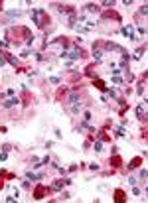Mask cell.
Segmentation results:
<instances>
[{
    "label": "cell",
    "mask_w": 148,
    "mask_h": 203,
    "mask_svg": "<svg viewBox=\"0 0 148 203\" xmlns=\"http://www.w3.org/2000/svg\"><path fill=\"white\" fill-rule=\"evenodd\" d=\"M6 39L10 41V44H16V46H20L18 39H26V44H30V46H32L34 36H32V32H30L26 26H12V28H8Z\"/></svg>",
    "instance_id": "cell-1"
},
{
    "label": "cell",
    "mask_w": 148,
    "mask_h": 203,
    "mask_svg": "<svg viewBox=\"0 0 148 203\" xmlns=\"http://www.w3.org/2000/svg\"><path fill=\"white\" fill-rule=\"evenodd\" d=\"M52 191H53L52 187H45L44 184H38L36 187H34V193H32V197L36 199V201H40V199H44L45 195H50Z\"/></svg>",
    "instance_id": "cell-2"
},
{
    "label": "cell",
    "mask_w": 148,
    "mask_h": 203,
    "mask_svg": "<svg viewBox=\"0 0 148 203\" xmlns=\"http://www.w3.org/2000/svg\"><path fill=\"white\" fill-rule=\"evenodd\" d=\"M101 18H103V20H115L116 24H121V22H122V16L116 12V10H113V8H109V10L101 12Z\"/></svg>",
    "instance_id": "cell-3"
},
{
    "label": "cell",
    "mask_w": 148,
    "mask_h": 203,
    "mask_svg": "<svg viewBox=\"0 0 148 203\" xmlns=\"http://www.w3.org/2000/svg\"><path fill=\"white\" fill-rule=\"evenodd\" d=\"M40 16H42V18L38 20V28H40V30H45V28L52 24V18H50V14L45 12L44 8H40Z\"/></svg>",
    "instance_id": "cell-4"
},
{
    "label": "cell",
    "mask_w": 148,
    "mask_h": 203,
    "mask_svg": "<svg viewBox=\"0 0 148 203\" xmlns=\"http://www.w3.org/2000/svg\"><path fill=\"white\" fill-rule=\"evenodd\" d=\"M20 101H22V105H24V107H30V105H34V103H36V97H34V95L28 91V89H22Z\"/></svg>",
    "instance_id": "cell-5"
},
{
    "label": "cell",
    "mask_w": 148,
    "mask_h": 203,
    "mask_svg": "<svg viewBox=\"0 0 148 203\" xmlns=\"http://www.w3.org/2000/svg\"><path fill=\"white\" fill-rule=\"evenodd\" d=\"M109 166H113V170H121L122 168V158L119 156V154H113V156L109 158Z\"/></svg>",
    "instance_id": "cell-6"
},
{
    "label": "cell",
    "mask_w": 148,
    "mask_h": 203,
    "mask_svg": "<svg viewBox=\"0 0 148 203\" xmlns=\"http://www.w3.org/2000/svg\"><path fill=\"white\" fill-rule=\"evenodd\" d=\"M87 55H89V53L85 51L83 47H77V49H75L73 53H69L67 57H71V59H87Z\"/></svg>",
    "instance_id": "cell-7"
},
{
    "label": "cell",
    "mask_w": 148,
    "mask_h": 203,
    "mask_svg": "<svg viewBox=\"0 0 148 203\" xmlns=\"http://www.w3.org/2000/svg\"><path fill=\"white\" fill-rule=\"evenodd\" d=\"M113 195H115L113 199H115L116 203H124V201H126V193H124V189H121V187H116Z\"/></svg>",
    "instance_id": "cell-8"
},
{
    "label": "cell",
    "mask_w": 148,
    "mask_h": 203,
    "mask_svg": "<svg viewBox=\"0 0 148 203\" xmlns=\"http://www.w3.org/2000/svg\"><path fill=\"white\" fill-rule=\"evenodd\" d=\"M65 79H67V81H71V83H75V85H77V83H81V73L69 71V73H67V75H65Z\"/></svg>",
    "instance_id": "cell-9"
},
{
    "label": "cell",
    "mask_w": 148,
    "mask_h": 203,
    "mask_svg": "<svg viewBox=\"0 0 148 203\" xmlns=\"http://www.w3.org/2000/svg\"><path fill=\"white\" fill-rule=\"evenodd\" d=\"M95 67H97V63H89V65L85 67V75L87 77H91V79H97V73H95Z\"/></svg>",
    "instance_id": "cell-10"
},
{
    "label": "cell",
    "mask_w": 148,
    "mask_h": 203,
    "mask_svg": "<svg viewBox=\"0 0 148 203\" xmlns=\"http://www.w3.org/2000/svg\"><path fill=\"white\" fill-rule=\"evenodd\" d=\"M138 166H142V156H134V158L129 162V166H126V168H129V170H136Z\"/></svg>",
    "instance_id": "cell-11"
},
{
    "label": "cell",
    "mask_w": 148,
    "mask_h": 203,
    "mask_svg": "<svg viewBox=\"0 0 148 203\" xmlns=\"http://www.w3.org/2000/svg\"><path fill=\"white\" fill-rule=\"evenodd\" d=\"M93 87H95V89H99L101 93H105V91H107V83H105L103 79H99V77H97V79H93Z\"/></svg>",
    "instance_id": "cell-12"
},
{
    "label": "cell",
    "mask_w": 148,
    "mask_h": 203,
    "mask_svg": "<svg viewBox=\"0 0 148 203\" xmlns=\"http://www.w3.org/2000/svg\"><path fill=\"white\" fill-rule=\"evenodd\" d=\"M67 87H57V91H55V101L57 103H61V99H65V95H67Z\"/></svg>",
    "instance_id": "cell-13"
},
{
    "label": "cell",
    "mask_w": 148,
    "mask_h": 203,
    "mask_svg": "<svg viewBox=\"0 0 148 203\" xmlns=\"http://www.w3.org/2000/svg\"><path fill=\"white\" fill-rule=\"evenodd\" d=\"M2 57L6 59V61H8V63H10V65L14 67V69H16V67H18V59L14 57L12 53H8V51H4V55H2Z\"/></svg>",
    "instance_id": "cell-14"
},
{
    "label": "cell",
    "mask_w": 148,
    "mask_h": 203,
    "mask_svg": "<svg viewBox=\"0 0 148 203\" xmlns=\"http://www.w3.org/2000/svg\"><path fill=\"white\" fill-rule=\"evenodd\" d=\"M97 138H99L101 142H111V136L107 134V128H101V130L97 132Z\"/></svg>",
    "instance_id": "cell-15"
},
{
    "label": "cell",
    "mask_w": 148,
    "mask_h": 203,
    "mask_svg": "<svg viewBox=\"0 0 148 203\" xmlns=\"http://www.w3.org/2000/svg\"><path fill=\"white\" fill-rule=\"evenodd\" d=\"M55 41H57V44H61V46H63V49H67V47L71 46V41H69V38H67V36H59Z\"/></svg>",
    "instance_id": "cell-16"
},
{
    "label": "cell",
    "mask_w": 148,
    "mask_h": 203,
    "mask_svg": "<svg viewBox=\"0 0 148 203\" xmlns=\"http://www.w3.org/2000/svg\"><path fill=\"white\" fill-rule=\"evenodd\" d=\"M16 103H20V99H8V101L2 103V107H4V109H10V107H14Z\"/></svg>",
    "instance_id": "cell-17"
},
{
    "label": "cell",
    "mask_w": 148,
    "mask_h": 203,
    "mask_svg": "<svg viewBox=\"0 0 148 203\" xmlns=\"http://www.w3.org/2000/svg\"><path fill=\"white\" fill-rule=\"evenodd\" d=\"M0 176L4 177V179H16V174H12V172H6V170H0Z\"/></svg>",
    "instance_id": "cell-18"
},
{
    "label": "cell",
    "mask_w": 148,
    "mask_h": 203,
    "mask_svg": "<svg viewBox=\"0 0 148 203\" xmlns=\"http://www.w3.org/2000/svg\"><path fill=\"white\" fill-rule=\"evenodd\" d=\"M87 10H89L91 14H99L101 10H99V4H87Z\"/></svg>",
    "instance_id": "cell-19"
},
{
    "label": "cell",
    "mask_w": 148,
    "mask_h": 203,
    "mask_svg": "<svg viewBox=\"0 0 148 203\" xmlns=\"http://www.w3.org/2000/svg\"><path fill=\"white\" fill-rule=\"evenodd\" d=\"M140 138H142V140H146V124L142 126V130H140Z\"/></svg>",
    "instance_id": "cell-20"
},
{
    "label": "cell",
    "mask_w": 148,
    "mask_h": 203,
    "mask_svg": "<svg viewBox=\"0 0 148 203\" xmlns=\"http://www.w3.org/2000/svg\"><path fill=\"white\" fill-rule=\"evenodd\" d=\"M146 51V46H144V44H142V47H138V49H136V53H138V55H140V53H144Z\"/></svg>",
    "instance_id": "cell-21"
},
{
    "label": "cell",
    "mask_w": 148,
    "mask_h": 203,
    "mask_svg": "<svg viewBox=\"0 0 148 203\" xmlns=\"http://www.w3.org/2000/svg\"><path fill=\"white\" fill-rule=\"evenodd\" d=\"M93 150H95V152H101V142H95V146H93Z\"/></svg>",
    "instance_id": "cell-22"
},
{
    "label": "cell",
    "mask_w": 148,
    "mask_h": 203,
    "mask_svg": "<svg viewBox=\"0 0 148 203\" xmlns=\"http://www.w3.org/2000/svg\"><path fill=\"white\" fill-rule=\"evenodd\" d=\"M103 6H115V2H113V0H105Z\"/></svg>",
    "instance_id": "cell-23"
},
{
    "label": "cell",
    "mask_w": 148,
    "mask_h": 203,
    "mask_svg": "<svg viewBox=\"0 0 148 203\" xmlns=\"http://www.w3.org/2000/svg\"><path fill=\"white\" fill-rule=\"evenodd\" d=\"M140 179H142V182H146V170L140 172Z\"/></svg>",
    "instance_id": "cell-24"
},
{
    "label": "cell",
    "mask_w": 148,
    "mask_h": 203,
    "mask_svg": "<svg viewBox=\"0 0 148 203\" xmlns=\"http://www.w3.org/2000/svg\"><path fill=\"white\" fill-rule=\"evenodd\" d=\"M89 168H91V170H93V172H97V170H99V164H95V162H93V164H91Z\"/></svg>",
    "instance_id": "cell-25"
},
{
    "label": "cell",
    "mask_w": 148,
    "mask_h": 203,
    "mask_svg": "<svg viewBox=\"0 0 148 203\" xmlns=\"http://www.w3.org/2000/svg\"><path fill=\"white\" fill-rule=\"evenodd\" d=\"M59 199H69V193H67V191H63V193H61V197H59Z\"/></svg>",
    "instance_id": "cell-26"
},
{
    "label": "cell",
    "mask_w": 148,
    "mask_h": 203,
    "mask_svg": "<svg viewBox=\"0 0 148 203\" xmlns=\"http://www.w3.org/2000/svg\"><path fill=\"white\" fill-rule=\"evenodd\" d=\"M140 14H142V16L146 14V4H142V6H140Z\"/></svg>",
    "instance_id": "cell-27"
},
{
    "label": "cell",
    "mask_w": 148,
    "mask_h": 203,
    "mask_svg": "<svg viewBox=\"0 0 148 203\" xmlns=\"http://www.w3.org/2000/svg\"><path fill=\"white\" fill-rule=\"evenodd\" d=\"M10 148H12L10 144H4V146H2V150H4V152H10Z\"/></svg>",
    "instance_id": "cell-28"
},
{
    "label": "cell",
    "mask_w": 148,
    "mask_h": 203,
    "mask_svg": "<svg viewBox=\"0 0 148 203\" xmlns=\"http://www.w3.org/2000/svg\"><path fill=\"white\" fill-rule=\"evenodd\" d=\"M2 187H4V177L0 176V189H2Z\"/></svg>",
    "instance_id": "cell-29"
},
{
    "label": "cell",
    "mask_w": 148,
    "mask_h": 203,
    "mask_svg": "<svg viewBox=\"0 0 148 203\" xmlns=\"http://www.w3.org/2000/svg\"><path fill=\"white\" fill-rule=\"evenodd\" d=\"M2 8H4V2H2V0H0V12H2Z\"/></svg>",
    "instance_id": "cell-30"
},
{
    "label": "cell",
    "mask_w": 148,
    "mask_h": 203,
    "mask_svg": "<svg viewBox=\"0 0 148 203\" xmlns=\"http://www.w3.org/2000/svg\"><path fill=\"white\" fill-rule=\"evenodd\" d=\"M4 65V57H0V67Z\"/></svg>",
    "instance_id": "cell-31"
}]
</instances>
